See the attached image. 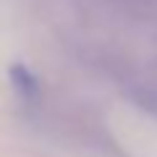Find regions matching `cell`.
<instances>
[{
  "label": "cell",
  "mask_w": 157,
  "mask_h": 157,
  "mask_svg": "<svg viewBox=\"0 0 157 157\" xmlns=\"http://www.w3.org/2000/svg\"><path fill=\"white\" fill-rule=\"evenodd\" d=\"M8 73H11L13 89L18 92V97H21V100L34 102V100L39 97V81H37V76H34L26 66L16 63V66H11V71H8Z\"/></svg>",
  "instance_id": "obj_1"
}]
</instances>
